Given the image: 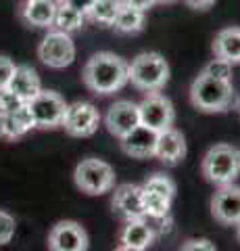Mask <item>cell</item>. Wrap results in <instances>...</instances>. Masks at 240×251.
<instances>
[{"label": "cell", "mask_w": 240, "mask_h": 251, "mask_svg": "<svg viewBox=\"0 0 240 251\" xmlns=\"http://www.w3.org/2000/svg\"><path fill=\"white\" fill-rule=\"evenodd\" d=\"M82 80L86 88L100 97L119 92L128 80V61L115 52H96L86 61L82 69Z\"/></svg>", "instance_id": "cell-1"}, {"label": "cell", "mask_w": 240, "mask_h": 251, "mask_svg": "<svg viewBox=\"0 0 240 251\" xmlns=\"http://www.w3.org/2000/svg\"><path fill=\"white\" fill-rule=\"evenodd\" d=\"M190 103L203 113H223L234 105V86L200 72L190 84Z\"/></svg>", "instance_id": "cell-2"}, {"label": "cell", "mask_w": 240, "mask_h": 251, "mask_svg": "<svg viewBox=\"0 0 240 251\" xmlns=\"http://www.w3.org/2000/svg\"><path fill=\"white\" fill-rule=\"evenodd\" d=\"M200 174L209 184H232L240 176V149L228 143L213 145L200 161Z\"/></svg>", "instance_id": "cell-3"}, {"label": "cell", "mask_w": 240, "mask_h": 251, "mask_svg": "<svg viewBox=\"0 0 240 251\" xmlns=\"http://www.w3.org/2000/svg\"><path fill=\"white\" fill-rule=\"evenodd\" d=\"M128 80L142 92H159L169 82V63L159 52H140L128 63Z\"/></svg>", "instance_id": "cell-4"}, {"label": "cell", "mask_w": 240, "mask_h": 251, "mask_svg": "<svg viewBox=\"0 0 240 251\" xmlns=\"http://www.w3.org/2000/svg\"><path fill=\"white\" fill-rule=\"evenodd\" d=\"M115 170L111 163L98 157H86L73 170V182L84 195L100 197L115 188Z\"/></svg>", "instance_id": "cell-5"}, {"label": "cell", "mask_w": 240, "mask_h": 251, "mask_svg": "<svg viewBox=\"0 0 240 251\" xmlns=\"http://www.w3.org/2000/svg\"><path fill=\"white\" fill-rule=\"evenodd\" d=\"M38 59L50 69H65L75 61V42L67 31L52 29L38 44Z\"/></svg>", "instance_id": "cell-6"}, {"label": "cell", "mask_w": 240, "mask_h": 251, "mask_svg": "<svg viewBox=\"0 0 240 251\" xmlns=\"http://www.w3.org/2000/svg\"><path fill=\"white\" fill-rule=\"evenodd\" d=\"M27 107H29V111H32V115H34L36 128H40V130L61 128L65 111H67L65 99L55 90H44V88L38 92L32 100H29Z\"/></svg>", "instance_id": "cell-7"}, {"label": "cell", "mask_w": 240, "mask_h": 251, "mask_svg": "<svg viewBox=\"0 0 240 251\" xmlns=\"http://www.w3.org/2000/svg\"><path fill=\"white\" fill-rule=\"evenodd\" d=\"M138 111H140V126L157 132V134L167 128H172L175 122L174 103L161 92L146 94L140 103H138Z\"/></svg>", "instance_id": "cell-8"}, {"label": "cell", "mask_w": 240, "mask_h": 251, "mask_svg": "<svg viewBox=\"0 0 240 251\" xmlns=\"http://www.w3.org/2000/svg\"><path fill=\"white\" fill-rule=\"evenodd\" d=\"M48 251H88V230L75 220H59L46 237Z\"/></svg>", "instance_id": "cell-9"}, {"label": "cell", "mask_w": 240, "mask_h": 251, "mask_svg": "<svg viewBox=\"0 0 240 251\" xmlns=\"http://www.w3.org/2000/svg\"><path fill=\"white\" fill-rule=\"evenodd\" d=\"M98 126H100L98 109L92 103H86V100H75V103L67 105L61 128L73 138H90L98 130Z\"/></svg>", "instance_id": "cell-10"}, {"label": "cell", "mask_w": 240, "mask_h": 251, "mask_svg": "<svg viewBox=\"0 0 240 251\" xmlns=\"http://www.w3.org/2000/svg\"><path fill=\"white\" fill-rule=\"evenodd\" d=\"M211 216L221 226H236L240 222V186L223 184L211 197Z\"/></svg>", "instance_id": "cell-11"}, {"label": "cell", "mask_w": 240, "mask_h": 251, "mask_svg": "<svg viewBox=\"0 0 240 251\" xmlns=\"http://www.w3.org/2000/svg\"><path fill=\"white\" fill-rule=\"evenodd\" d=\"M105 126L115 138H126L140 126V111L134 100H115L105 115Z\"/></svg>", "instance_id": "cell-12"}, {"label": "cell", "mask_w": 240, "mask_h": 251, "mask_svg": "<svg viewBox=\"0 0 240 251\" xmlns=\"http://www.w3.org/2000/svg\"><path fill=\"white\" fill-rule=\"evenodd\" d=\"M111 207L117 216L123 220H134V218H146L144 205H142V186L138 184H121L115 188Z\"/></svg>", "instance_id": "cell-13"}, {"label": "cell", "mask_w": 240, "mask_h": 251, "mask_svg": "<svg viewBox=\"0 0 240 251\" xmlns=\"http://www.w3.org/2000/svg\"><path fill=\"white\" fill-rule=\"evenodd\" d=\"M186 151H188V149H186V138L174 126L157 134L154 157H157L159 161H163L165 166H177L180 161H184Z\"/></svg>", "instance_id": "cell-14"}, {"label": "cell", "mask_w": 240, "mask_h": 251, "mask_svg": "<svg viewBox=\"0 0 240 251\" xmlns=\"http://www.w3.org/2000/svg\"><path fill=\"white\" fill-rule=\"evenodd\" d=\"M154 239H157V232L149 224L146 218H134V220H126V224L121 226L119 230V245H126L138 251H146Z\"/></svg>", "instance_id": "cell-15"}, {"label": "cell", "mask_w": 240, "mask_h": 251, "mask_svg": "<svg viewBox=\"0 0 240 251\" xmlns=\"http://www.w3.org/2000/svg\"><path fill=\"white\" fill-rule=\"evenodd\" d=\"M59 0H23L19 17L25 25L32 27H52Z\"/></svg>", "instance_id": "cell-16"}, {"label": "cell", "mask_w": 240, "mask_h": 251, "mask_svg": "<svg viewBox=\"0 0 240 251\" xmlns=\"http://www.w3.org/2000/svg\"><path fill=\"white\" fill-rule=\"evenodd\" d=\"M34 128H36V122L27 103L19 107L17 111L0 115V138L2 140H19Z\"/></svg>", "instance_id": "cell-17"}, {"label": "cell", "mask_w": 240, "mask_h": 251, "mask_svg": "<svg viewBox=\"0 0 240 251\" xmlns=\"http://www.w3.org/2000/svg\"><path fill=\"white\" fill-rule=\"evenodd\" d=\"M154 147H157V132L144 128V126H138L131 134L121 138V151L134 159L154 157Z\"/></svg>", "instance_id": "cell-18"}, {"label": "cell", "mask_w": 240, "mask_h": 251, "mask_svg": "<svg viewBox=\"0 0 240 251\" xmlns=\"http://www.w3.org/2000/svg\"><path fill=\"white\" fill-rule=\"evenodd\" d=\"M9 90H13L23 103H29L38 92L42 90V80L38 72L29 65H17L15 67V74L11 77Z\"/></svg>", "instance_id": "cell-19"}, {"label": "cell", "mask_w": 240, "mask_h": 251, "mask_svg": "<svg viewBox=\"0 0 240 251\" xmlns=\"http://www.w3.org/2000/svg\"><path fill=\"white\" fill-rule=\"evenodd\" d=\"M211 49L218 59L228 61L232 65H238L240 63V27L232 25V27L219 29L213 38Z\"/></svg>", "instance_id": "cell-20"}, {"label": "cell", "mask_w": 240, "mask_h": 251, "mask_svg": "<svg viewBox=\"0 0 240 251\" xmlns=\"http://www.w3.org/2000/svg\"><path fill=\"white\" fill-rule=\"evenodd\" d=\"M172 203H174V199H169V197H165V195L142 186V205H144V216L146 218H153V220L167 218L169 211H172Z\"/></svg>", "instance_id": "cell-21"}, {"label": "cell", "mask_w": 240, "mask_h": 251, "mask_svg": "<svg viewBox=\"0 0 240 251\" xmlns=\"http://www.w3.org/2000/svg\"><path fill=\"white\" fill-rule=\"evenodd\" d=\"M111 27H115V31H119V34H138L144 27V11L121 4Z\"/></svg>", "instance_id": "cell-22"}, {"label": "cell", "mask_w": 240, "mask_h": 251, "mask_svg": "<svg viewBox=\"0 0 240 251\" xmlns=\"http://www.w3.org/2000/svg\"><path fill=\"white\" fill-rule=\"evenodd\" d=\"M84 23H86V15L82 11L73 9L65 2H59L57 13H55V21H52V27L59 31H67V34H73V31L82 29Z\"/></svg>", "instance_id": "cell-23"}, {"label": "cell", "mask_w": 240, "mask_h": 251, "mask_svg": "<svg viewBox=\"0 0 240 251\" xmlns=\"http://www.w3.org/2000/svg\"><path fill=\"white\" fill-rule=\"evenodd\" d=\"M121 0H94L86 13V19L98 23V25H113L119 13Z\"/></svg>", "instance_id": "cell-24"}, {"label": "cell", "mask_w": 240, "mask_h": 251, "mask_svg": "<svg viewBox=\"0 0 240 251\" xmlns=\"http://www.w3.org/2000/svg\"><path fill=\"white\" fill-rule=\"evenodd\" d=\"M144 188H151V191H157L161 195H165V197L174 199L175 197V182L169 176L165 174H153L144 180Z\"/></svg>", "instance_id": "cell-25"}, {"label": "cell", "mask_w": 240, "mask_h": 251, "mask_svg": "<svg viewBox=\"0 0 240 251\" xmlns=\"http://www.w3.org/2000/svg\"><path fill=\"white\" fill-rule=\"evenodd\" d=\"M232 63H228V61H223V59H211L205 65V69H203V74H207V75H211V77H218V80H228V82H232Z\"/></svg>", "instance_id": "cell-26"}, {"label": "cell", "mask_w": 240, "mask_h": 251, "mask_svg": "<svg viewBox=\"0 0 240 251\" xmlns=\"http://www.w3.org/2000/svg\"><path fill=\"white\" fill-rule=\"evenodd\" d=\"M15 232H17V222H15V218L9 214V211L0 209V247L13 241Z\"/></svg>", "instance_id": "cell-27"}, {"label": "cell", "mask_w": 240, "mask_h": 251, "mask_svg": "<svg viewBox=\"0 0 240 251\" xmlns=\"http://www.w3.org/2000/svg\"><path fill=\"white\" fill-rule=\"evenodd\" d=\"M23 105H25V103H23V100L13 90H9V88L0 90V115L17 111V109L23 107Z\"/></svg>", "instance_id": "cell-28"}, {"label": "cell", "mask_w": 240, "mask_h": 251, "mask_svg": "<svg viewBox=\"0 0 240 251\" xmlns=\"http://www.w3.org/2000/svg\"><path fill=\"white\" fill-rule=\"evenodd\" d=\"M180 251H218V247H215V243H211L205 237H192L182 243Z\"/></svg>", "instance_id": "cell-29"}, {"label": "cell", "mask_w": 240, "mask_h": 251, "mask_svg": "<svg viewBox=\"0 0 240 251\" xmlns=\"http://www.w3.org/2000/svg\"><path fill=\"white\" fill-rule=\"evenodd\" d=\"M15 63L13 59H9L6 54H0V90H4V88H9V84H11V77L15 74Z\"/></svg>", "instance_id": "cell-30"}, {"label": "cell", "mask_w": 240, "mask_h": 251, "mask_svg": "<svg viewBox=\"0 0 240 251\" xmlns=\"http://www.w3.org/2000/svg\"><path fill=\"white\" fill-rule=\"evenodd\" d=\"M121 4H128V6H134V9H140V11H149V9H153L154 4V0H121Z\"/></svg>", "instance_id": "cell-31"}, {"label": "cell", "mask_w": 240, "mask_h": 251, "mask_svg": "<svg viewBox=\"0 0 240 251\" xmlns=\"http://www.w3.org/2000/svg\"><path fill=\"white\" fill-rule=\"evenodd\" d=\"M59 2H65V4L73 6V9L82 11L84 15H86V13H88V9L92 6V2H94V0H59Z\"/></svg>", "instance_id": "cell-32"}, {"label": "cell", "mask_w": 240, "mask_h": 251, "mask_svg": "<svg viewBox=\"0 0 240 251\" xmlns=\"http://www.w3.org/2000/svg\"><path fill=\"white\" fill-rule=\"evenodd\" d=\"M186 4L190 6V9H196V11H207L211 9V6L215 4V0H184Z\"/></svg>", "instance_id": "cell-33"}, {"label": "cell", "mask_w": 240, "mask_h": 251, "mask_svg": "<svg viewBox=\"0 0 240 251\" xmlns=\"http://www.w3.org/2000/svg\"><path fill=\"white\" fill-rule=\"evenodd\" d=\"M115 251H138V249H131V247H126V245H119Z\"/></svg>", "instance_id": "cell-34"}, {"label": "cell", "mask_w": 240, "mask_h": 251, "mask_svg": "<svg viewBox=\"0 0 240 251\" xmlns=\"http://www.w3.org/2000/svg\"><path fill=\"white\" fill-rule=\"evenodd\" d=\"M157 4H172V2H175V0H154Z\"/></svg>", "instance_id": "cell-35"}, {"label": "cell", "mask_w": 240, "mask_h": 251, "mask_svg": "<svg viewBox=\"0 0 240 251\" xmlns=\"http://www.w3.org/2000/svg\"><path fill=\"white\" fill-rule=\"evenodd\" d=\"M236 239H238V243H240V222L236 224Z\"/></svg>", "instance_id": "cell-36"}, {"label": "cell", "mask_w": 240, "mask_h": 251, "mask_svg": "<svg viewBox=\"0 0 240 251\" xmlns=\"http://www.w3.org/2000/svg\"><path fill=\"white\" fill-rule=\"evenodd\" d=\"M238 111H240V105H238Z\"/></svg>", "instance_id": "cell-37"}]
</instances>
